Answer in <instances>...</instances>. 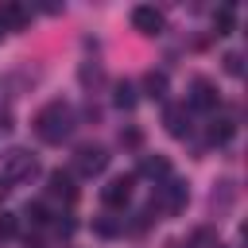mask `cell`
<instances>
[{
	"label": "cell",
	"mask_w": 248,
	"mask_h": 248,
	"mask_svg": "<svg viewBox=\"0 0 248 248\" xmlns=\"http://www.w3.org/2000/svg\"><path fill=\"white\" fill-rule=\"evenodd\" d=\"M221 105V93L209 78H194L190 81V97H186V108H198V112H213Z\"/></svg>",
	"instance_id": "cell-5"
},
{
	"label": "cell",
	"mask_w": 248,
	"mask_h": 248,
	"mask_svg": "<svg viewBox=\"0 0 248 248\" xmlns=\"http://www.w3.org/2000/svg\"><path fill=\"white\" fill-rule=\"evenodd\" d=\"M229 202H232V182H221V190H213V205L225 209Z\"/></svg>",
	"instance_id": "cell-19"
},
{
	"label": "cell",
	"mask_w": 248,
	"mask_h": 248,
	"mask_svg": "<svg viewBox=\"0 0 248 248\" xmlns=\"http://www.w3.org/2000/svg\"><path fill=\"white\" fill-rule=\"evenodd\" d=\"M120 143H124V147H140V143H143V132H140V128H124V132H120Z\"/></svg>",
	"instance_id": "cell-20"
},
{
	"label": "cell",
	"mask_w": 248,
	"mask_h": 248,
	"mask_svg": "<svg viewBox=\"0 0 248 248\" xmlns=\"http://www.w3.org/2000/svg\"><path fill=\"white\" fill-rule=\"evenodd\" d=\"M16 225H19V221H16V213H0V240H4V236H12V232H16Z\"/></svg>",
	"instance_id": "cell-21"
},
{
	"label": "cell",
	"mask_w": 248,
	"mask_h": 248,
	"mask_svg": "<svg viewBox=\"0 0 248 248\" xmlns=\"http://www.w3.org/2000/svg\"><path fill=\"white\" fill-rule=\"evenodd\" d=\"M132 186H136V178H132V174H120V178H112V182L101 190V202H105L108 209H124V205L132 202Z\"/></svg>",
	"instance_id": "cell-6"
},
{
	"label": "cell",
	"mask_w": 248,
	"mask_h": 248,
	"mask_svg": "<svg viewBox=\"0 0 248 248\" xmlns=\"http://www.w3.org/2000/svg\"><path fill=\"white\" fill-rule=\"evenodd\" d=\"M4 194H8V182H4V174H0V202H4Z\"/></svg>",
	"instance_id": "cell-23"
},
{
	"label": "cell",
	"mask_w": 248,
	"mask_h": 248,
	"mask_svg": "<svg viewBox=\"0 0 248 248\" xmlns=\"http://www.w3.org/2000/svg\"><path fill=\"white\" fill-rule=\"evenodd\" d=\"M140 170L151 174V178H170V163H167L163 155H147V159L140 163Z\"/></svg>",
	"instance_id": "cell-13"
},
{
	"label": "cell",
	"mask_w": 248,
	"mask_h": 248,
	"mask_svg": "<svg viewBox=\"0 0 248 248\" xmlns=\"http://www.w3.org/2000/svg\"><path fill=\"white\" fill-rule=\"evenodd\" d=\"M74 128H78V116L66 101H50L35 112V136L43 143H62V140H70Z\"/></svg>",
	"instance_id": "cell-1"
},
{
	"label": "cell",
	"mask_w": 248,
	"mask_h": 248,
	"mask_svg": "<svg viewBox=\"0 0 248 248\" xmlns=\"http://www.w3.org/2000/svg\"><path fill=\"white\" fill-rule=\"evenodd\" d=\"M35 174H39V159L31 151H23V147L8 151V159H4V182H31Z\"/></svg>",
	"instance_id": "cell-3"
},
{
	"label": "cell",
	"mask_w": 248,
	"mask_h": 248,
	"mask_svg": "<svg viewBox=\"0 0 248 248\" xmlns=\"http://www.w3.org/2000/svg\"><path fill=\"white\" fill-rule=\"evenodd\" d=\"M116 105L120 108H136V85L132 81H120L116 85Z\"/></svg>",
	"instance_id": "cell-17"
},
{
	"label": "cell",
	"mask_w": 248,
	"mask_h": 248,
	"mask_svg": "<svg viewBox=\"0 0 248 248\" xmlns=\"http://www.w3.org/2000/svg\"><path fill=\"white\" fill-rule=\"evenodd\" d=\"M221 62H225V74H232V78H240V74H244V62H240V50H229V54H225Z\"/></svg>",
	"instance_id": "cell-18"
},
{
	"label": "cell",
	"mask_w": 248,
	"mask_h": 248,
	"mask_svg": "<svg viewBox=\"0 0 248 248\" xmlns=\"http://www.w3.org/2000/svg\"><path fill=\"white\" fill-rule=\"evenodd\" d=\"M4 35H8V27H4V19H0V39H4Z\"/></svg>",
	"instance_id": "cell-24"
},
{
	"label": "cell",
	"mask_w": 248,
	"mask_h": 248,
	"mask_svg": "<svg viewBox=\"0 0 248 248\" xmlns=\"http://www.w3.org/2000/svg\"><path fill=\"white\" fill-rule=\"evenodd\" d=\"M54 229H58V232H62V236H70V232H74V221H58V225H54Z\"/></svg>",
	"instance_id": "cell-22"
},
{
	"label": "cell",
	"mask_w": 248,
	"mask_h": 248,
	"mask_svg": "<svg viewBox=\"0 0 248 248\" xmlns=\"http://www.w3.org/2000/svg\"><path fill=\"white\" fill-rule=\"evenodd\" d=\"M236 136V120H229V116H217V120H209V143H229Z\"/></svg>",
	"instance_id": "cell-12"
},
{
	"label": "cell",
	"mask_w": 248,
	"mask_h": 248,
	"mask_svg": "<svg viewBox=\"0 0 248 248\" xmlns=\"http://www.w3.org/2000/svg\"><path fill=\"white\" fill-rule=\"evenodd\" d=\"M232 23H236V16H232V8H229V4L213 12V27H217V35H229V31H232Z\"/></svg>",
	"instance_id": "cell-15"
},
{
	"label": "cell",
	"mask_w": 248,
	"mask_h": 248,
	"mask_svg": "<svg viewBox=\"0 0 248 248\" xmlns=\"http://www.w3.org/2000/svg\"><path fill=\"white\" fill-rule=\"evenodd\" d=\"M93 232H97V236H120V232H124V225H120V221H112V217H97V221H93Z\"/></svg>",
	"instance_id": "cell-16"
},
{
	"label": "cell",
	"mask_w": 248,
	"mask_h": 248,
	"mask_svg": "<svg viewBox=\"0 0 248 248\" xmlns=\"http://www.w3.org/2000/svg\"><path fill=\"white\" fill-rule=\"evenodd\" d=\"M163 124H167V132L174 140H186L190 136V108L186 105H167L163 108Z\"/></svg>",
	"instance_id": "cell-8"
},
{
	"label": "cell",
	"mask_w": 248,
	"mask_h": 248,
	"mask_svg": "<svg viewBox=\"0 0 248 248\" xmlns=\"http://www.w3.org/2000/svg\"><path fill=\"white\" fill-rule=\"evenodd\" d=\"M46 182H50V194H54V198H62L66 205H74V202H78V186H74V174H70V170H50V178H46Z\"/></svg>",
	"instance_id": "cell-9"
},
{
	"label": "cell",
	"mask_w": 248,
	"mask_h": 248,
	"mask_svg": "<svg viewBox=\"0 0 248 248\" xmlns=\"http://www.w3.org/2000/svg\"><path fill=\"white\" fill-rule=\"evenodd\" d=\"M0 19H4L8 31H19V27L31 23V8H27V4H4V8H0Z\"/></svg>",
	"instance_id": "cell-10"
},
{
	"label": "cell",
	"mask_w": 248,
	"mask_h": 248,
	"mask_svg": "<svg viewBox=\"0 0 248 248\" xmlns=\"http://www.w3.org/2000/svg\"><path fill=\"white\" fill-rule=\"evenodd\" d=\"M143 93L151 101H163L167 97V70H147L143 74Z\"/></svg>",
	"instance_id": "cell-11"
},
{
	"label": "cell",
	"mask_w": 248,
	"mask_h": 248,
	"mask_svg": "<svg viewBox=\"0 0 248 248\" xmlns=\"http://www.w3.org/2000/svg\"><path fill=\"white\" fill-rule=\"evenodd\" d=\"M186 202H190V186H186L182 178H167V182L159 186V194H155L151 209H159V213H182V209H186Z\"/></svg>",
	"instance_id": "cell-2"
},
{
	"label": "cell",
	"mask_w": 248,
	"mask_h": 248,
	"mask_svg": "<svg viewBox=\"0 0 248 248\" xmlns=\"http://www.w3.org/2000/svg\"><path fill=\"white\" fill-rule=\"evenodd\" d=\"M23 217L31 221V229H43V225L50 221V213H46V205H43V202H27V205H23Z\"/></svg>",
	"instance_id": "cell-14"
},
{
	"label": "cell",
	"mask_w": 248,
	"mask_h": 248,
	"mask_svg": "<svg viewBox=\"0 0 248 248\" xmlns=\"http://www.w3.org/2000/svg\"><path fill=\"white\" fill-rule=\"evenodd\" d=\"M132 27L140 35H159L163 31V12L151 8V4H140V8H132Z\"/></svg>",
	"instance_id": "cell-7"
},
{
	"label": "cell",
	"mask_w": 248,
	"mask_h": 248,
	"mask_svg": "<svg viewBox=\"0 0 248 248\" xmlns=\"http://www.w3.org/2000/svg\"><path fill=\"white\" fill-rule=\"evenodd\" d=\"M108 167V151L101 147V143H81L78 151H74V170L81 174V178H93V174H101Z\"/></svg>",
	"instance_id": "cell-4"
}]
</instances>
